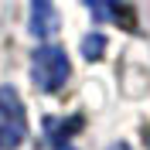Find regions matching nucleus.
<instances>
[{"label": "nucleus", "mask_w": 150, "mask_h": 150, "mask_svg": "<svg viewBox=\"0 0 150 150\" xmlns=\"http://www.w3.org/2000/svg\"><path fill=\"white\" fill-rule=\"evenodd\" d=\"M28 137V116H24V103L10 85H0V147L14 150Z\"/></svg>", "instance_id": "obj_1"}, {"label": "nucleus", "mask_w": 150, "mask_h": 150, "mask_svg": "<svg viewBox=\"0 0 150 150\" xmlns=\"http://www.w3.org/2000/svg\"><path fill=\"white\" fill-rule=\"evenodd\" d=\"M68 55L58 45H41L34 51V85L41 92H58L68 79Z\"/></svg>", "instance_id": "obj_2"}, {"label": "nucleus", "mask_w": 150, "mask_h": 150, "mask_svg": "<svg viewBox=\"0 0 150 150\" xmlns=\"http://www.w3.org/2000/svg\"><path fill=\"white\" fill-rule=\"evenodd\" d=\"M89 10H92L99 21H112V24H120V28L133 31L137 28V21H133V10L120 0H89Z\"/></svg>", "instance_id": "obj_3"}, {"label": "nucleus", "mask_w": 150, "mask_h": 150, "mask_svg": "<svg viewBox=\"0 0 150 150\" xmlns=\"http://www.w3.org/2000/svg\"><path fill=\"white\" fill-rule=\"evenodd\" d=\"M55 31H58V17H55L51 0H31V34L45 41Z\"/></svg>", "instance_id": "obj_4"}, {"label": "nucleus", "mask_w": 150, "mask_h": 150, "mask_svg": "<svg viewBox=\"0 0 150 150\" xmlns=\"http://www.w3.org/2000/svg\"><path fill=\"white\" fill-rule=\"evenodd\" d=\"M103 45H106L103 34H89V38H85V48H82L85 58H99V55H103Z\"/></svg>", "instance_id": "obj_5"}, {"label": "nucleus", "mask_w": 150, "mask_h": 150, "mask_svg": "<svg viewBox=\"0 0 150 150\" xmlns=\"http://www.w3.org/2000/svg\"><path fill=\"white\" fill-rule=\"evenodd\" d=\"M109 150H130V147H126V143H116V147H109Z\"/></svg>", "instance_id": "obj_6"}, {"label": "nucleus", "mask_w": 150, "mask_h": 150, "mask_svg": "<svg viewBox=\"0 0 150 150\" xmlns=\"http://www.w3.org/2000/svg\"><path fill=\"white\" fill-rule=\"evenodd\" d=\"M143 140H147V147H150V130H147V133H143Z\"/></svg>", "instance_id": "obj_7"}]
</instances>
